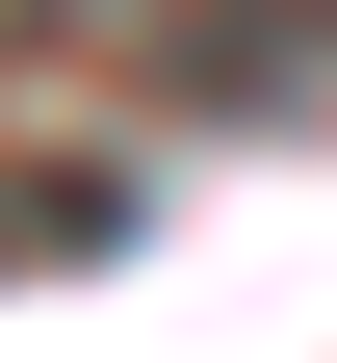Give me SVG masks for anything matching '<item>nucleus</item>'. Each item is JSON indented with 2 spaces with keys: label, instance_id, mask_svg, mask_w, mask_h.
Listing matches in <instances>:
<instances>
[{
  "label": "nucleus",
  "instance_id": "f257e3e1",
  "mask_svg": "<svg viewBox=\"0 0 337 363\" xmlns=\"http://www.w3.org/2000/svg\"><path fill=\"white\" fill-rule=\"evenodd\" d=\"M78 259H130V182L104 156H0V286H78Z\"/></svg>",
  "mask_w": 337,
  "mask_h": 363
}]
</instances>
